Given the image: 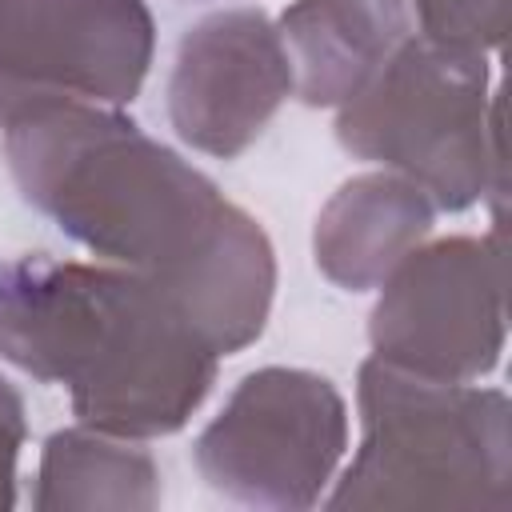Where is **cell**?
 <instances>
[{"label":"cell","mask_w":512,"mask_h":512,"mask_svg":"<svg viewBox=\"0 0 512 512\" xmlns=\"http://www.w3.org/2000/svg\"><path fill=\"white\" fill-rule=\"evenodd\" d=\"M20 196L92 256L152 280L188 328L232 356L260 340L276 252L256 216L108 104H56L4 128Z\"/></svg>","instance_id":"cell-1"},{"label":"cell","mask_w":512,"mask_h":512,"mask_svg":"<svg viewBox=\"0 0 512 512\" xmlns=\"http://www.w3.org/2000/svg\"><path fill=\"white\" fill-rule=\"evenodd\" d=\"M0 360L64 384L80 424L128 440L180 432L220 364L140 272L44 252L0 260Z\"/></svg>","instance_id":"cell-2"},{"label":"cell","mask_w":512,"mask_h":512,"mask_svg":"<svg viewBox=\"0 0 512 512\" xmlns=\"http://www.w3.org/2000/svg\"><path fill=\"white\" fill-rule=\"evenodd\" d=\"M360 444L328 508H504L512 404L504 388L436 380L368 356L356 372Z\"/></svg>","instance_id":"cell-3"},{"label":"cell","mask_w":512,"mask_h":512,"mask_svg":"<svg viewBox=\"0 0 512 512\" xmlns=\"http://www.w3.org/2000/svg\"><path fill=\"white\" fill-rule=\"evenodd\" d=\"M336 140L356 160L408 176L436 212H464L504 184L488 56L416 32L336 108Z\"/></svg>","instance_id":"cell-4"},{"label":"cell","mask_w":512,"mask_h":512,"mask_svg":"<svg viewBox=\"0 0 512 512\" xmlns=\"http://www.w3.org/2000/svg\"><path fill=\"white\" fill-rule=\"evenodd\" d=\"M348 448V404L312 368L248 372L192 444L212 492L252 508H316Z\"/></svg>","instance_id":"cell-5"},{"label":"cell","mask_w":512,"mask_h":512,"mask_svg":"<svg viewBox=\"0 0 512 512\" xmlns=\"http://www.w3.org/2000/svg\"><path fill=\"white\" fill-rule=\"evenodd\" d=\"M508 336L504 252L496 236L416 244L368 312L372 356L436 380H480Z\"/></svg>","instance_id":"cell-6"},{"label":"cell","mask_w":512,"mask_h":512,"mask_svg":"<svg viewBox=\"0 0 512 512\" xmlns=\"http://www.w3.org/2000/svg\"><path fill=\"white\" fill-rule=\"evenodd\" d=\"M152 52L144 0H0V128L56 104L124 108Z\"/></svg>","instance_id":"cell-7"},{"label":"cell","mask_w":512,"mask_h":512,"mask_svg":"<svg viewBox=\"0 0 512 512\" xmlns=\"http://www.w3.org/2000/svg\"><path fill=\"white\" fill-rule=\"evenodd\" d=\"M292 92L296 76L280 28L260 8H220L176 44L168 120L188 148L236 160Z\"/></svg>","instance_id":"cell-8"},{"label":"cell","mask_w":512,"mask_h":512,"mask_svg":"<svg viewBox=\"0 0 512 512\" xmlns=\"http://www.w3.org/2000/svg\"><path fill=\"white\" fill-rule=\"evenodd\" d=\"M436 204L400 172H360L344 180L316 216L312 260L344 292H372L428 240Z\"/></svg>","instance_id":"cell-9"},{"label":"cell","mask_w":512,"mask_h":512,"mask_svg":"<svg viewBox=\"0 0 512 512\" xmlns=\"http://www.w3.org/2000/svg\"><path fill=\"white\" fill-rule=\"evenodd\" d=\"M276 28L308 108H340L416 32L408 0H292Z\"/></svg>","instance_id":"cell-10"},{"label":"cell","mask_w":512,"mask_h":512,"mask_svg":"<svg viewBox=\"0 0 512 512\" xmlns=\"http://www.w3.org/2000/svg\"><path fill=\"white\" fill-rule=\"evenodd\" d=\"M36 512H152L160 508V468L140 440L100 428H60L40 448Z\"/></svg>","instance_id":"cell-11"},{"label":"cell","mask_w":512,"mask_h":512,"mask_svg":"<svg viewBox=\"0 0 512 512\" xmlns=\"http://www.w3.org/2000/svg\"><path fill=\"white\" fill-rule=\"evenodd\" d=\"M408 8L416 36L468 56L496 52L508 28L504 0H408Z\"/></svg>","instance_id":"cell-12"},{"label":"cell","mask_w":512,"mask_h":512,"mask_svg":"<svg viewBox=\"0 0 512 512\" xmlns=\"http://www.w3.org/2000/svg\"><path fill=\"white\" fill-rule=\"evenodd\" d=\"M24 440H28L24 400L0 376V512H8L16 504V460H20Z\"/></svg>","instance_id":"cell-13"}]
</instances>
